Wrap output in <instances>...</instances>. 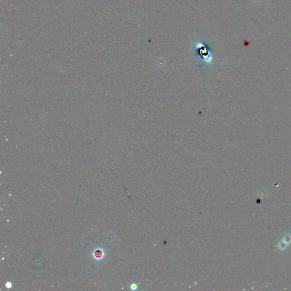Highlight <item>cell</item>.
<instances>
[{"label":"cell","instance_id":"1","mask_svg":"<svg viewBox=\"0 0 291 291\" xmlns=\"http://www.w3.org/2000/svg\"><path fill=\"white\" fill-rule=\"evenodd\" d=\"M95 254H96V257H101V255H102V253L100 251H99L98 254V252H96Z\"/></svg>","mask_w":291,"mask_h":291}]
</instances>
